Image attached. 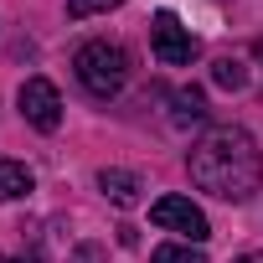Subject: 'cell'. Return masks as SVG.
Returning <instances> with one entry per match:
<instances>
[{
    "label": "cell",
    "instance_id": "8",
    "mask_svg": "<svg viewBox=\"0 0 263 263\" xmlns=\"http://www.w3.org/2000/svg\"><path fill=\"white\" fill-rule=\"evenodd\" d=\"M206 119V98L196 88H181L176 93V124H201Z\"/></svg>",
    "mask_w": 263,
    "mask_h": 263
},
{
    "label": "cell",
    "instance_id": "11",
    "mask_svg": "<svg viewBox=\"0 0 263 263\" xmlns=\"http://www.w3.org/2000/svg\"><path fill=\"white\" fill-rule=\"evenodd\" d=\"M108 6H124V0H67V16L83 21V16H98V11H108Z\"/></svg>",
    "mask_w": 263,
    "mask_h": 263
},
{
    "label": "cell",
    "instance_id": "15",
    "mask_svg": "<svg viewBox=\"0 0 263 263\" xmlns=\"http://www.w3.org/2000/svg\"><path fill=\"white\" fill-rule=\"evenodd\" d=\"M253 52H258V62H263V42H258V47H253Z\"/></svg>",
    "mask_w": 263,
    "mask_h": 263
},
{
    "label": "cell",
    "instance_id": "6",
    "mask_svg": "<svg viewBox=\"0 0 263 263\" xmlns=\"http://www.w3.org/2000/svg\"><path fill=\"white\" fill-rule=\"evenodd\" d=\"M98 191H103L114 206H135V201H140V176H135V171H119V165H103V171H98Z\"/></svg>",
    "mask_w": 263,
    "mask_h": 263
},
{
    "label": "cell",
    "instance_id": "5",
    "mask_svg": "<svg viewBox=\"0 0 263 263\" xmlns=\"http://www.w3.org/2000/svg\"><path fill=\"white\" fill-rule=\"evenodd\" d=\"M21 119L31 129H42V135H52V129L62 124V98L47 78H26L21 83Z\"/></svg>",
    "mask_w": 263,
    "mask_h": 263
},
{
    "label": "cell",
    "instance_id": "14",
    "mask_svg": "<svg viewBox=\"0 0 263 263\" xmlns=\"http://www.w3.org/2000/svg\"><path fill=\"white\" fill-rule=\"evenodd\" d=\"M0 263H26V258H0Z\"/></svg>",
    "mask_w": 263,
    "mask_h": 263
},
{
    "label": "cell",
    "instance_id": "7",
    "mask_svg": "<svg viewBox=\"0 0 263 263\" xmlns=\"http://www.w3.org/2000/svg\"><path fill=\"white\" fill-rule=\"evenodd\" d=\"M31 191V171L21 160H0V201H16Z\"/></svg>",
    "mask_w": 263,
    "mask_h": 263
},
{
    "label": "cell",
    "instance_id": "12",
    "mask_svg": "<svg viewBox=\"0 0 263 263\" xmlns=\"http://www.w3.org/2000/svg\"><path fill=\"white\" fill-rule=\"evenodd\" d=\"M72 263H103V248H93V242H88V248H78V253H72Z\"/></svg>",
    "mask_w": 263,
    "mask_h": 263
},
{
    "label": "cell",
    "instance_id": "1",
    "mask_svg": "<svg viewBox=\"0 0 263 263\" xmlns=\"http://www.w3.org/2000/svg\"><path fill=\"white\" fill-rule=\"evenodd\" d=\"M186 171H191V181H196L206 196H217V201H248V196L258 191V181H263L258 145H253L248 129H237V124L206 129V135L191 145V155H186Z\"/></svg>",
    "mask_w": 263,
    "mask_h": 263
},
{
    "label": "cell",
    "instance_id": "4",
    "mask_svg": "<svg viewBox=\"0 0 263 263\" xmlns=\"http://www.w3.org/2000/svg\"><path fill=\"white\" fill-rule=\"evenodd\" d=\"M150 47H155V57H160L165 67H186V62H196V52H201V42L191 36V26H181L171 11H155V21H150Z\"/></svg>",
    "mask_w": 263,
    "mask_h": 263
},
{
    "label": "cell",
    "instance_id": "2",
    "mask_svg": "<svg viewBox=\"0 0 263 263\" xmlns=\"http://www.w3.org/2000/svg\"><path fill=\"white\" fill-rule=\"evenodd\" d=\"M72 67H78V83H83L93 98H114V93H124V83H129V57H124V47H114V42H88V47H78Z\"/></svg>",
    "mask_w": 263,
    "mask_h": 263
},
{
    "label": "cell",
    "instance_id": "13",
    "mask_svg": "<svg viewBox=\"0 0 263 263\" xmlns=\"http://www.w3.org/2000/svg\"><path fill=\"white\" fill-rule=\"evenodd\" d=\"M232 263H263V248H253V253H237Z\"/></svg>",
    "mask_w": 263,
    "mask_h": 263
},
{
    "label": "cell",
    "instance_id": "3",
    "mask_svg": "<svg viewBox=\"0 0 263 263\" xmlns=\"http://www.w3.org/2000/svg\"><path fill=\"white\" fill-rule=\"evenodd\" d=\"M150 222L165 227V232H176V237H186V242H196V248L212 237V222H206V212H201L191 196H160V201L150 206Z\"/></svg>",
    "mask_w": 263,
    "mask_h": 263
},
{
    "label": "cell",
    "instance_id": "10",
    "mask_svg": "<svg viewBox=\"0 0 263 263\" xmlns=\"http://www.w3.org/2000/svg\"><path fill=\"white\" fill-rule=\"evenodd\" d=\"M212 83L237 93V88L248 83V72H242V62H237V57H217V62H212Z\"/></svg>",
    "mask_w": 263,
    "mask_h": 263
},
{
    "label": "cell",
    "instance_id": "9",
    "mask_svg": "<svg viewBox=\"0 0 263 263\" xmlns=\"http://www.w3.org/2000/svg\"><path fill=\"white\" fill-rule=\"evenodd\" d=\"M150 263H206V253L196 242H165V248L150 253Z\"/></svg>",
    "mask_w": 263,
    "mask_h": 263
}]
</instances>
